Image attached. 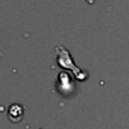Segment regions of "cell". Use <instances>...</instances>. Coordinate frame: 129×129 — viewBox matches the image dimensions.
<instances>
[{"instance_id": "obj_1", "label": "cell", "mask_w": 129, "mask_h": 129, "mask_svg": "<svg viewBox=\"0 0 129 129\" xmlns=\"http://www.w3.org/2000/svg\"><path fill=\"white\" fill-rule=\"evenodd\" d=\"M8 117L13 122H19L23 118V109L22 107L17 104H14L11 108H9Z\"/></svg>"}]
</instances>
